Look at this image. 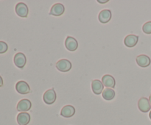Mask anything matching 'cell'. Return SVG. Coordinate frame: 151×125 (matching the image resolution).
<instances>
[{
    "mask_svg": "<svg viewBox=\"0 0 151 125\" xmlns=\"http://www.w3.org/2000/svg\"><path fill=\"white\" fill-rule=\"evenodd\" d=\"M3 85V79L1 78V76H0V87H1Z\"/></svg>",
    "mask_w": 151,
    "mask_h": 125,
    "instance_id": "obj_21",
    "label": "cell"
},
{
    "mask_svg": "<svg viewBox=\"0 0 151 125\" xmlns=\"http://www.w3.org/2000/svg\"><path fill=\"white\" fill-rule=\"evenodd\" d=\"M139 37L135 35H129L125 37L124 40V44L127 47H134L137 45L138 42Z\"/></svg>",
    "mask_w": 151,
    "mask_h": 125,
    "instance_id": "obj_15",
    "label": "cell"
},
{
    "mask_svg": "<svg viewBox=\"0 0 151 125\" xmlns=\"http://www.w3.org/2000/svg\"><path fill=\"white\" fill-rule=\"evenodd\" d=\"M142 30L145 33L151 34V21H147L143 25Z\"/></svg>",
    "mask_w": 151,
    "mask_h": 125,
    "instance_id": "obj_18",
    "label": "cell"
},
{
    "mask_svg": "<svg viewBox=\"0 0 151 125\" xmlns=\"http://www.w3.org/2000/svg\"><path fill=\"white\" fill-rule=\"evenodd\" d=\"M115 91L112 88H107L103 91V97L106 100H111L114 98Z\"/></svg>",
    "mask_w": 151,
    "mask_h": 125,
    "instance_id": "obj_17",
    "label": "cell"
},
{
    "mask_svg": "<svg viewBox=\"0 0 151 125\" xmlns=\"http://www.w3.org/2000/svg\"><path fill=\"white\" fill-rule=\"evenodd\" d=\"M65 46L67 49L69 51H73L78 49V41L75 38H74L73 37L68 36L66 38V41H65Z\"/></svg>",
    "mask_w": 151,
    "mask_h": 125,
    "instance_id": "obj_7",
    "label": "cell"
},
{
    "mask_svg": "<svg viewBox=\"0 0 151 125\" xmlns=\"http://www.w3.org/2000/svg\"><path fill=\"white\" fill-rule=\"evenodd\" d=\"M111 11L110 10H103L100 12L98 16V19L100 22L103 24L108 23L111 19Z\"/></svg>",
    "mask_w": 151,
    "mask_h": 125,
    "instance_id": "obj_10",
    "label": "cell"
},
{
    "mask_svg": "<svg viewBox=\"0 0 151 125\" xmlns=\"http://www.w3.org/2000/svg\"><path fill=\"white\" fill-rule=\"evenodd\" d=\"M149 101H150V106H151V95L150 96V97H149Z\"/></svg>",
    "mask_w": 151,
    "mask_h": 125,
    "instance_id": "obj_22",
    "label": "cell"
},
{
    "mask_svg": "<svg viewBox=\"0 0 151 125\" xmlns=\"http://www.w3.org/2000/svg\"><path fill=\"white\" fill-rule=\"evenodd\" d=\"M103 87H104V85H103V82L99 79H94L91 82V88H92L93 92L97 95L103 93Z\"/></svg>",
    "mask_w": 151,
    "mask_h": 125,
    "instance_id": "obj_13",
    "label": "cell"
},
{
    "mask_svg": "<svg viewBox=\"0 0 151 125\" xmlns=\"http://www.w3.org/2000/svg\"><path fill=\"white\" fill-rule=\"evenodd\" d=\"M30 121V116L27 112H22L17 116V122L19 125H27Z\"/></svg>",
    "mask_w": 151,
    "mask_h": 125,
    "instance_id": "obj_11",
    "label": "cell"
},
{
    "mask_svg": "<svg viewBox=\"0 0 151 125\" xmlns=\"http://www.w3.org/2000/svg\"><path fill=\"white\" fill-rule=\"evenodd\" d=\"M56 68L60 71H69L72 69V63H71V62L69 60H66V59H61V60H58L57 62V63H56Z\"/></svg>",
    "mask_w": 151,
    "mask_h": 125,
    "instance_id": "obj_1",
    "label": "cell"
},
{
    "mask_svg": "<svg viewBox=\"0 0 151 125\" xmlns=\"http://www.w3.org/2000/svg\"><path fill=\"white\" fill-rule=\"evenodd\" d=\"M65 11V7L63 4L60 3H56V4H53L52 7H51L50 10V14L52 15L55 16H61Z\"/></svg>",
    "mask_w": 151,
    "mask_h": 125,
    "instance_id": "obj_6",
    "label": "cell"
},
{
    "mask_svg": "<svg viewBox=\"0 0 151 125\" xmlns=\"http://www.w3.org/2000/svg\"><path fill=\"white\" fill-rule=\"evenodd\" d=\"M43 99L46 104H52L56 100V93L55 90L50 89L47 90L45 93H44V96H43Z\"/></svg>",
    "mask_w": 151,
    "mask_h": 125,
    "instance_id": "obj_2",
    "label": "cell"
},
{
    "mask_svg": "<svg viewBox=\"0 0 151 125\" xmlns=\"http://www.w3.org/2000/svg\"><path fill=\"white\" fill-rule=\"evenodd\" d=\"M102 82H103L104 86L111 88H114L115 85H116L114 78L109 74H106L103 76V78H102Z\"/></svg>",
    "mask_w": 151,
    "mask_h": 125,
    "instance_id": "obj_16",
    "label": "cell"
},
{
    "mask_svg": "<svg viewBox=\"0 0 151 125\" xmlns=\"http://www.w3.org/2000/svg\"><path fill=\"white\" fill-rule=\"evenodd\" d=\"M149 117H150V119H151V111L150 112V114H149Z\"/></svg>",
    "mask_w": 151,
    "mask_h": 125,
    "instance_id": "obj_23",
    "label": "cell"
},
{
    "mask_svg": "<svg viewBox=\"0 0 151 125\" xmlns=\"http://www.w3.org/2000/svg\"><path fill=\"white\" fill-rule=\"evenodd\" d=\"M98 1L99 3H100V4H104V3H106V2H108V0H105V1H101V0H98Z\"/></svg>",
    "mask_w": 151,
    "mask_h": 125,
    "instance_id": "obj_20",
    "label": "cell"
},
{
    "mask_svg": "<svg viewBox=\"0 0 151 125\" xmlns=\"http://www.w3.org/2000/svg\"><path fill=\"white\" fill-rule=\"evenodd\" d=\"M31 106V101L29 99H24L20 100L17 104V110L21 112H27L29 110H30Z\"/></svg>",
    "mask_w": 151,
    "mask_h": 125,
    "instance_id": "obj_9",
    "label": "cell"
},
{
    "mask_svg": "<svg viewBox=\"0 0 151 125\" xmlns=\"http://www.w3.org/2000/svg\"><path fill=\"white\" fill-rule=\"evenodd\" d=\"M8 49V46L4 41H0V54L6 52Z\"/></svg>",
    "mask_w": 151,
    "mask_h": 125,
    "instance_id": "obj_19",
    "label": "cell"
},
{
    "mask_svg": "<svg viewBox=\"0 0 151 125\" xmlns=\"http://www.w3.org/2000/svg\"><path fill=\"white\" fill-rule=\"evenodd\" d=\"M16 89L17 91V92L21 94H27L28 93H29V91H30V88H29L27 82L23 80L19 81L16 83Z\"/></svg>",
    "mask_w": 151,
    "mask_h": 125,
    "instance_id": "obj_4",
    "label": "cell"
},
{
    "mask_svg": "<svg viewBox=\"0 0 151 125\" xmlns=\"http://www.w3.org/2000/svg\"><path fill=\"white\" fill-rule=\"evenodd\" d=\"M75 113V109L72 105H66L61 109L60 115L65 118H70Z\"/></svg>",
    "mask_w": 151,
    "mask_h": 125,
    "instance_id": "obj_14",
    "label": "cell"
},
{
    "mask_svg": "<svg viewBox=\"0 0 151 125\" xmlns=\"http://www.w3.org/2000/svg\"><path fill=\"white\" fill-rule=\"evenodd\" d=\"M138 107L139 109L141 110L143 113H147L150 110L151 106L149 101L148 99L145 98V97H142L138 101Z\"/></svg>",
    "mask_w": 151,
    "mask_h": 125,
    "instance_id": "obj_8",
    "label": "cell"
},
{
    "mask_svg": "<svg viewBox=\"0 0 151 125\" xmlns=\"http://www.w3.org/2000/svg\"><path fill=\"white\" fill-rule=\"evenodd\" d=\"M27 59L24 54L22 52H19L14 56V63L19 69H23L26 64Z\"/></svg>",
    "mask_w": 151,
    "mask_h": 125,
    "instance_id": "obj_5",
    "label": "cell"
},
{
    "mask_svg": "<svg viewBox=\"0 0 151 125\" xmlns=\"http://www.w3.org/2000/svg\"><path fill=\"white\" fill-rule=\"evenodd\" d=\"M137 63L139 66L142 68L147 67L150 66L151 60L150 58L147 55L145 54H141V55L137 56Z\"/></svg>",
    "mask_w": 151,
    "mask_h": 125,
    "instance_id": "obj_12",
    "label": "cell"
},
{
    "mask_svg": "<svg viewBox=\"0 0 151 125\" xmlns=\"http://www.w3.org/2000/svg\"><path fill=\"white\" fill-rule=\"evenodd\" d=\"M16 13L20 17L26 18L29 13V10H28L27 4L22 2L18 3L16 6Z\"/></svg>",
    "mask_w": 151,
    "mask_h": 125,
    "instance_id": "obj_3",
    "label": "cell"
}]
</instances>
